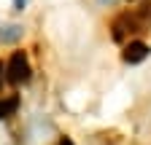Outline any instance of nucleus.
<instances>
[{"instance_id":"nucleus-1","label":"nucleus","mask_w":151,"mask_h":145,"mask_svg":"<svg viewBox=\"0 0 151 145\" xmlns=\"http://www.w3.org/2000/svg\"><path fill=\"white\" fill-rule=\"evenodd\" d=\"M32 78V67H30V57L27 51H14L11 59L6 62V81L11 86H22Z\"/></svg>"},{"instance_id":"nucleus-2","label":"nucleus","mask_w":151,"mask_h":145,"mask_svg":"<svg viewBox=\"0 0 151 145\" xmlns=\"http://www.w3.org/2000/svg\"><path fill=\"white\" fill-rule=\"evenodd\" d=\"M148 54H151V46L148 43H143V41H129L124 46V51H122V59L127 65H140V62L148 59Z\"/></svg>"},{"instance_id":"nucleus-3","label":"nucleus","mask_w":151,"mask_h":145,"mask_svg":"<svg viewBox=\"0 0 151 145\" xmlns=\"http://www.w3.org/2000/svg\"><path fill=\"white\" fill-rule=\"evenodd\" d=\"M22 35H24L22 24H0V43H3V46L22 41Z\"/></svg>"},{"instance_id":"nucleus-4","label":"nucleus","mask_w":151,"mask_h":145,"mask_svg":"<svg viewBox=\"0 0 151 145\" xmlns=\"http://www.w3.org/2000/svg\"><path fill=\"white\" fill-rule=\"evenodd\" d=\"M16 107H19V97H16V94H11V97H6V100H0V118L14 116Z\"/></svg>"},{"instance_id":"nucleus-5","label":"nucleus","mask_w":151,"mask_h":145,"mask_svg":"<svg viewBox=\"0 0 151 145\" xmlns=\"http://www.w3.org/2000/svg\"><path fill=\"white\" fill-rule=\"evenodd\" d=\"M3 86H6V62L0 59V92H3Z\"/></svg>"},{"instance_id":"nucleus-6","label":"nucleus","mask_w":151,"mask_h":145,"mask_svg":"<svg viewBox=\"0 0 151 145\" xmlns=\"http://www.w3.org/2000/svg\"><path fill=\"white\" fill-rule=\"evenodd\" d=\"M30 0H14V11H24Z\"/></svg>"},{"instance_id":"nucleus-7","label":"nucleus","mask_w":151,"mask_h":145,"mask_svg":"<svg viewBox=\"0 0 151 145\" xmlns=\"http://www.w3.org/2000/svg\"><path fill=\"white\" fill-rule=\"evenodd\" d=\"M57 145H73V140H70V137H60V142H57Z\"/></svg>"},{"instance_id":"nucleus-8","label":"nucleus","mask_w":151,"mask_h":145,"mask_svg":"<svg viewBox=\"0 0 151 145\" xmlns=\"http://www.w3.org/2000/svg\"><path fill=\"white\" fill-rule=\"evenodd\" d=\"M97 3H100V6H113L116 0H97Z\"/></svg>"}]
</instances>
